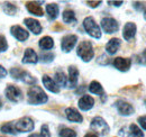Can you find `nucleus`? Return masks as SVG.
Segmentation results:
<instances>
[{
	"label": "nucleus",
	"mask_w": 146,
	"mask_h": 137,
	"mask_svg": "<svg viewBox=\"0 0 146 137\" xmlns=\"http://www.w3.org/2000/svg\"><path fill=\"white\" fill-rule=\"evenodd\" d=\"M27 97H28V103H31V104H44L48 100L47 94L38 86H31L28 89Z\"/></svg>",
	"instance_id": "f257e3e1"
},
{
	"label": "nucleus",
	"mask_w": 146,
	"mask_h": 137,
	"mask_svg": "<svg viewBox=\"0 0 146 137\" xmlns=\"http://www.w3.org/2000/svg\"><path fill=\"white\" fill-rule=\"evenodd\" d=\"M76 54L83 62H90L94 56V51H93L91 42L89 41L81 42L76 47Z\"/></svg>",
	"instance_id": "f03ea898"
},
{
	"label": "nucleus",
	"mask_w": 146,
	"mask_h": 137,
	"mask_svg": "<svg viewBox=\"0 0 146 137\" xmlns=\"http://www.w3.org/2000/svg\"><path fill=\"white\" fill-rule=\"evenodd\" d=\"M90 128L91 130H93L94 134L97 135H101V136H105L109 133L110 128L109 125L107 124V121L104 119L102 117H94L91 120V124H90Z\"/></svg>",
	"instance_id": "7ed1b4c3"
},
{
	"label": "nucleus",
	"mask_w": 146,
	"mask_h": 137,
	"mask_svg": "<svg viewBox=\"0 0 146 137\" xmlns=\"http://www.w3.org/2000/svg\"><path fill=\"white\" fill-rule=\"evenodd\" d=\"M83 27L86 29V32L88 35H90L93 38L99 39L101 37V29L99 27V25L96 23V20L93 17H87L83 20Z\"/></svg>",
	"instance_id": "20e7f679"
},
{
	"label": "nucleus",
	"mask_w": 146,
	"mask_h": 137,
	"mask_svg": "<svg viewBox=\"0 0 146 137\" xmlns=\"http://www.w3.org/2000/svg\"><path fill=\"white\" fill-rule=\"evenodd\" d=\"M10 74L11 76L15 79V80H18V81H23L27 84H35L36 83V79L31 74L28 73L27 71H24V70H20L18 68H13L10 70Z\"/></svg>",
	"instance_id": "39448f33"
},
{
	"label": "nucleus",
	"mask_w": 146,
	"mask_h": 137,
	"mask_svg": "<svg viewBox=\"0 0 146 137\" xmlns=\"http://www.w3.org/2000/svg\"><path fill=\"white\" fill-rule=\"evenodd\" d=\"M101 27L105 33L107 34H113L119 29L118 21L112 17H105L101 20Z\"/></svg>",
	"instance_id": "423d86ee"
},
{
	"label": "nucleus",
	"mask_w": 146,
	"mask_h": 137,
	"mask_svg": "<svg viewBox=\"0 0 146 137\" xmlns=\"http://www.w3.org/2000/svg\"><path fill=\"white\" fill-rule=\"evenodd\" d=\"M34 121L32 118L29 117H24L21 119H19L16 124H15V128H16V132L18 133H28V132H32L34 129Z\"/></svg>",
	"instance_id": "0eeeda50"
},
{
	"label": "nucleus",
	"mask_w": 146,
	"mask_h": 137,
	"mask_svg": "<svg viewBox=\"0 0 146 137\" xmlns=\"http://www.w3.org/2000/svg\"><path fill=\"white\" fill-rule=\"evenodd\" d=\"M5 93H6L7 99H8L9 101H11V102L17 103L23 100V93H21L20 89L17 88V86H8L7 88H6Z\"/></svg>",
	"instance_id": "6e6552de"
},
{
	"label": "nucleus",
	"mask_w": 146,
	"mask_h": 137,
	"mask_svg": "<svg viewBox=\"0 0 146 137\" xmlns=\"http://www.w3.org/2000/svg\"><path fill=\"white\" fill-rule=\"evenodd\" d=\"M76 42H78V37L76 35H66L62 38V42H61V49L62 51L65 52V53H69L74 49V46L76 45Z\"/></svg>",
	"instance_id": "1a4fd4ad"
},
{
	"label": "nucleus",
	"mask_w": 146,
	"mask_h": 137,
	"mask_svg": "<svg viewBox=\"0 0 146 137\" xmlns=\"http://www.w3.org/2000/svg\"><path fill=\"white\" fill-rule=\"evenodd\" d=\"M115 107L117 108L119 115H121V116H126V117H127V116H130V115H133L134 111H135L134 107H133L130 103H128L127 101H124V100H117L116 103H115Z\"/></svg>",
	"instance_id": "9d476101"
},
{
	"label": "nucleus",
	"mask_w": 146,
	"mask_h": 137,
	"mask_svg": "<svg viewBox=\"0 0 146 137\" xmlns=\"http://www.w3.org/2000/svg\"><path fill=\"white\" fill-rule=\"evenodd\" d=\"M112 65L120 72H127L131 67V60L127 57H116L112 61Z\"/></svg>",
	"instance_id": "9b49d317"
},
{
	"label": "nucleus",
	"mask_w": 146,
	"mask_h": 137,
	"mask_svg": "<svg viewBox=\"0 0 146 137\" xmlns=\"http://www.w3.org/2000/svg\"><path fill=\"white\" fill-rule=\"evenodd\" d=\"M136 32H137L136 25H135L134 23H131V21H128V23L125 24V26H124V28H123V37L125 38V41L130 42V41L135 37Z\"/></svg>",
	"instance_id": "f8f14e48"
},
{
	"label": "nucleus",
	"mask_w": 146,
	"mask_h": 137,
	"mask_svg": "<svg viewBox=\"0 0 146 137\" xmlns=\"http://www.w3.org/2000/svg\"><path fill=\"white\" fill-rule=\"evenodd\" d=\"M10 32H11V35L17 39L19 42H25L28 37H29V34L26 29H24L23 27H20L18 25H15L10 28Z\"/></svg>",
	"instance_id": "ddd939ff"
},
{
	"label": "nucleus",
	"mask_w": 146,
	"mask_h": 137,
	"mask_svg": "<svg viewBox=\"0 0 146 137\" xmlns=\"http://www.w3.org/2000/svg\"><path fill=\"white\" fill-rule=\"evenodd\" d=\"M24 23H25V25L27 26V28H28L33 34L38 35L42 33V29H43V28H42V26H40V24H39L38 20L34 19V18H25Z\"/></svg>",
	"instance_id": "4468645a"
},
{
	"label": "nucleus",
	"mask_w": 146,
	"mask_h": 137,
	"mask_svg": "<svg viewBox=\"0 0 146 137\" xmlns=\"http://www.w3.org/2000/svg\"><path fill=\"white\" fill-rule=\"evenodd\" d=\"M78 106H79V108H80L81 110H83V111L90 110L92 107L94 106V99L92 98L91 96L84 94V96H82V97L79 99Z\"/></svg>",
	"instance_id": "2eb2a0df"
},
{
	"label": "nucleus",
	"mask_w": 146,
	"mask_h": 137,
	"mask_svg": "<svg viewBox=\"0 0 146 137\" xmlns=\"http://www.w3.org/2000/svg\"><path fill=\"white\" fill-rule=\"evenodd\" d=\"M38 60H39L38 55L33 49H26L21 61H23L24 64H36L38 62Z\"/></svg>",
	"instance_id": "dca6fc26"
},
{
	"label": "nucleus",
	"mask_w": 146,
	"mask_h": 137,
	"mask_svg": "<svg viewBox=\"0 0 146 137\" xmlns=\"http://www.w3.org/2000/svg\"><path fill=\"white\" fill-rule=\"evenodd\" d=\"M78 79H79V70L75 67L71 65L69 68V78H68V82H66L68 86L71 89L75 88L78 84Z\"/></svg>",
	"instance_id": "f3484780"
},
{
	"label": "nucleus",
	"mask_w": 146,
	"mask_h": 137,
	"mask_svg": "<svg viewBox=\"0 0 146 137\" xmlns=\"http://www.w3.org/2000/svg\"><path fill=\"white\" fill-rule=\"evenodd\" d=\"M65 116H66L68 120L71 122H82L83 121L82 115L74 108H66L65 109Z\"/></svg>",
	"instance_id": "a211bd4d"
},
{
	"label": "nucleus",
	"mask_w": 146,
	"mask_h": 137,
	"mask_svg": "<svg viewBox=\"0 0 146 137\" xmlns=\"http://www.w3.org/2000/svg\"><path fill=\"white\" fill-rule=\"evenodd\" d=\"M42 82H43L44 86H45L48 91H51V92H53V93H58V92H60V88L55 83L54 80H53L52 78H50L48 75H43Z\"/></svg>",
	"instance_id": "6ab92c4d"
},
{
	"label": "nucleus",
	"mask_w": 146,
	"mask_h": 137,
	"mask_svg": "<svg viewBox=\"0 0 146 137\" xmlns=\"http://www.w3.org/2000/svg\"><path fill=\"white\" fill-rule=\"evenodd\" d=\"M26 8H27V10H28L31 14H33V15H35V16L42 17V16L44 15V11H43L42 7H40L37 2H34V1L27 2V3H26Z\"/></svg>",
	"instance_id": "aec40b11"
},
{
	"label": "nucleus",
	"mask_w": 146,
	"mask_h": 137,
	"mask_svg": "<svg viewBox=\"0 0 146 137\" xmlns=\"http://www.w3.org/2000/svg\"><path fill=\"white\" fill-rule=\"evenodd\" d=\"M119 47H120V41L118 38H111L106 45V51L110 55H113L117 53Z\"/></svg>",
	"instance_id": "412c9836"
},
{
	"label": "nucleus",
	"mask_w": 146,
	"mask_h": 137,
	"mask_svg": "<svg viewBox=\"0 0 146 137\" xmlns=\"http://www.w3.org/2000/svg\"><path fill=\"white\" fill-rule=\"evenodd\" d=\"M38 45H39V47H40L42 50H44V51H50V50H52V49L54 47V41H53V38L50 37V36H44L43 38L39 39Z\"/></svg>",
	"instance_id": "4be33fe9"
},
{
	"label": "nucleus",
	"mask_w": 146,
	"mask_h": 137,
	"mask_svg": "<svg viewBox=\"0 0 146 137\" xmlns=\"http://www.w3.org/2000/svg\"><path fill=\"white\" fill-rule=\"evenodd\" d=\"M46 14H47V16H48V18H50L51 20L56 19L57 16H58V14H60V8H58V6H57L56 3H48V5L46 6Z\"/></svg>",
	"instance_id": "5701e85b"
},
{
	"label": "nucleus",
	"mask_w": 146,
	"mask_h": 137,
	"mask_svg": "<svg viewBox=\"0 0 146 137\" xmlns=\"http://www.w3.org/2000/svg\"><path fill=\"white\" fill-rule=\"evenodd\" d=\"M62 17H63V21H64L65 24H74V23H76L75 14H74V11L71 10V9L64 10Z\"/></svg>",
	"instance_id": "b1692460"
},
{
	"label": "nucleus",
	"mask_w": 146,
	"mask_h": 137,
	"mask_svg": "<svg viewBox=\"0 0 146 137\" xmlns=\"http://www.w3.org/2000/svg\"><path fill=\"white\" fill-rule=\"evenodd\" d=\"M55 83L57 84V86H66V82H68V79L64 74L63 71H57L55 73V78H54Z\"/></svg>",
	"instance_id": "393cba45"
},
{
	"label": "nucleus",
	"mask_w": 146,
	"mask_h": 137,
	"mask_svg": "<svg viewBox=\"0 0 146 137\" xmlns=\"http://www.w3.org/2000/svg\"><path fill=\"white\" fill-rule=\"evenodd\" d=\"M89 91L93 94H97V96H102L104 94V88L98 81H92L89 84Z\"/></svg>",
	"instance_id": "a878e982"
},
{
	"label": "nucleus",
	"mask_w": 146,
	"mask_h": 137,
	"mask_svg": "<svg viewBox=\"0 0 146 137\" xmlns=\"http://www.w3.org/2000/svg\"><path fill=\"white\" fill-rule=\"evenodd\" d=\"M129 133L131 137H144V133L143 130L135 124H131L129 126Z\"/></svg>",
	"instance_id": "bb28decb"
},
{
	"label": "nucleus",
	"mask_w": 146,
	"mask_h": 137,
	"mask_svg": "<svg viewBox=\"0 0 146 137\" xmlns=\"http://www.w3.org/2000/svg\"><path fill=\"white\" fill-rule=\"evenodd\" d=\"M1 132L5 133V134H11V135H15L17 132H16V128H15V125L13 122H7L5 125L1 126Z\"/></svg>",
	"instance_id": "cd10ccee"
},
{
	"label": "nucleus",
	"mask_w": 146,
	"mask_h": 137,
	"mask_svg": "<svg viewBox=\"0 0 146 137\" xmlns=\"http://www.w3.org/2000/svg\"><path fill=\"white\" fill-rule=\"evenodd\" d=\"M2 9H3V11H5L7 15H15L16 11H17V7L14 6V5L10 3V2H5V3L2 5Z\"/></svg>",
	"instance_id": "c85d7f7f"
},
{
	"label": "nucleus",
	"mask_w": 146,
	"mask_h": 137,
	"mask_svg": "<svg viewBox=\"0 0 146 137\" xmlns=\"http://www.w3.org/2000/svg\"><path fill=\"white\" fill-rule=\"evenodd\" d=\"M58 136L60 137H76V133L71 129V128H62L60 132H58Z\"/></svg>",
	"instance_id": "c756f323"
},
{
	"label": "nucleus",
	"mask_w": 146,
	"mask_h": 137,
	"mask_svg": "<svg viewBox=\"0 0 146 137\" xmlns=\"http://www.w3.org/2000/svg\"><path fill=\"white\" fill-rule=\"evenodd\" d=\"M54 60V54L51 53V52H47V53H42L40 54V61L43 63H50Z\"/></svg>",
	"instance_id": "7c9ffc66"
},
{
	"label": "nucleus",
	"mask_w": 146,
	"mask_h": 137,
	"mask_svg": "<svg viewBox=\"0 0 146 137\" xmlns=\"http://www.w3.org/2000/svg\"><path fill=\"white\" fill-rule=\"evenodd\" d=\"M136 62L138 64H142V65H146V49L142 52L141 54L137 55V59H136Z\"/></svg>",
	"instance_id": "2f4dec72"
},
{
	"label": "nucleus",
	"mask_w": 146,
	"mask_h": 137,
	"mask_svg": "<svg viewBox=\"0 0 146 137\" xmlns=\"http://www.w3.org/2000/svg\"><path fill=\"white\" fill-rule=\"evenodd\" d=\"M8 50V43L3 35H0V52H6Z\"/></svg>",
	"instance_id": "473e14b6"
},
{
	"label": "nucleus",
	"mask_w": 146,
	"mask_h": 137,
	"mask_svg": "<svg viewBox=\"0 0 146 137\" xmlns=\"http://www.w3.org/2000/svg\"><path fill=\"white\" fill-rule=\"evenodd\" d=\"M40 136L42 137H51V133L47 125H43L40 128Z\"/></svg>",
	"instance_id": "72a5a7b5"
},
{
	"label": "nucleus",
	"mask_w": 146,
	"mask_h": 137,
	"mask_svg": "<svg viewBox=\"0 0 146 137\" xmlns=\"http://www.w3.org/2000/svg\"><path fill=\"white\" fill-rule=\"evenodd\" d=\"M137 121H138V124H139L141 128H142V129H144V130H146V115L138 117Z\"/></svg>",
	"instance_id": "f704fd0d"
},
{
	"label": "nucleus",
	"mask_w": 146,
	"mask_h": 137,
	"mask_svg": "<svg viewBox=\"0 0 146 137\" xmlns=\"http://www.w3.org/2000/svg\"><path fill=\"white\" fill-rule=\"evenodd\" d=\"M87 3H88V6H90L91 8H96V7H98L99 5H101V1H87Z\"/></svg>",
	"instance_id": "c9c22d12"
},
{
	"label": "nucleus",
	"mask_w": 146,
	"mask_h": 137,
	"mask_svg": "<svg viewBox=\"0 0 146 137\" xmlns=\"http://www.w3.org/2000/svg\"><path fill=\"white\" fill-rule=\"evenodd\" d=\"M7 75V70L3 68L2 65H0V79L1 78H5Z\"/></svg>",
	"instance_id": "e433bc0d"
},
{
	"label": "nucleus",
	"mask_w": 146,
	"mask_h": 137,
	"mask_svg": "<svg viewBox=\"0 0 146 137\" xmlns=\"http://www.w3.org/2000/svg\"><path fill=\"white\" fill-rule=\"evenodd\" d=\"M108 3L111 5V6H115V7H119V6H121L124 2H123V1H108Z\"/></svg>",
	"instance_id": "4c0bfd02"
},
{
	"label": "nucleus",
	"mask_w": 146,
	"mask_h": 137,
	"mask_svg": "<svg viewBox=\"0 0 146 137\" xmlns=\"http://www.w3.org/2000/svg\"><path fill=\"white\" fill-rule=\"evenodd\" d=\"M84 137H98V135H97V134H94V133H88Z\"/></svg>",
	"instance_id": "58836bf2"
},
{
	"label": "nucleus",
	"mask_w": 146,
	"mask_h": 137,
	"mask_svg": "<svg viewBox=\"0 0 146 137\" xmlns=\"http://www.w3.org/2000/svg\"><path fill=\"white\" fill-rule=\"evenodd\" d=\"M28 137H42L39 134H32V135H29Z\"/></svg>",
	"instance_id": "ea45409f"
},
{
	"label": "nucleus",
	"mask_w": 146,
	"mask_h": 137,
	"mask_svg": "<svg viewBox=\"0 0 146 137\" xmlns=\"http://www.w3.org/2000/svg\"><path fill=\"white\" fill-rule=\"evenodd\" d=\"M144 18H145V20H146V9L144 10Z\"/></svg>",
	"instance_id": "a19ab883"
},
{
	"label": "nucleus",
	"mask_w": 146,
	"mask_h": 137,
	"mask_svg": "<svg viewBox=\"0 0 146 137\" xmlns=\"http://www.w3.org/2000/svg\"><path fill=\"white\" fill-rule=\"evenodd\" d=\"M2 107V103H1V99H0V108Z\"/></svg>",
	"instance_id": "79ce46f5"
},
{
	"label": "nucleus",
	"mask_w": 146,
	"mask_h": 137,
	"mask_svg": "<svg viewBox=\"0 0 146 137\" xmlns=\"http://www.w3.org/2000/svg\"><path fill=\"white\" fill-rule=\"evenodd\" d=\"M145 102H146V101H145Z\"/></svg>",
	"instance_id": "37998d69"
}]
</instances>
